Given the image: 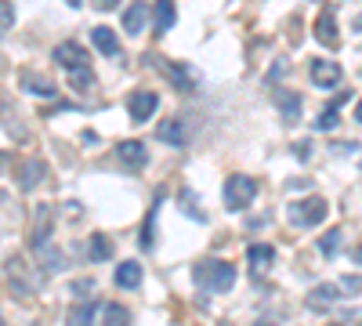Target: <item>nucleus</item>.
<instances>
[{
    "instance_id": "obj_1",
    "label": "nucleus",
    "mask_w": 362,
    "mask_h": 326,
    "mask_svg": "<svg viewBox=\"0 0 362 326\" xmlns=\"http://www.w3.org/2000/svg\"><path fill=\"white\" fill-rule=\"evenodd\" d=\"M192 279L206 293H228L235 286V264L232 261H218V257H203V261H196Z\"/></svg>"
},
{
    "instance_id": "obj_2",
    "label": "nucleus",
    "mask_w": 362,
    "mask_h": 326,
    "mask_svg": "<svg viewBox=\"0 0 362 326\" xmlns=\"http://www.w3.org/2000/svg\"><path fill=\"white\" fill-rule=\"evenodd\" d=\"M326 214H329V206H326L322 196H308V199L290 203V221H293V228H315V225L326 221Z\"/></svg>"
},
{
    "instance_id": "obj_3",
    "label": "nucleus",
    "mask_w": 362,
    "mask_h": 326,
    "mask_svg": "<svg viewBox=\"0 0 362 326\" xmlns=\"http://www.w3.org/2000/svg\"><path fill=\"white\" fill-rule=\"evenodd\" d=\"M254 196H257V182L247 174H232L225 182V206L228 211H247L254 203Z\"/></svg>"
},
{
    "instance_id": "obj_4",
    "label": "nucleus",
    "mask_w": 362,
    "mask_h": 326,
    "mask_svg": "<svg viewBox=\"0 0 362 326\" xmlns=\"http://www.w3.org/2000/svg\"><path fill=\"white\" fill-rule=\"evenodd\" d=\"M167 76H170V83L174 87H181V91H199V73L192 69V66H185V62H156Z\"/></svg>"
},
{
    "instance_id": "obj_5",
    "label": "nucleus",
    "mask_w": 362,
    "mask_h": 326,
    "mask_svg": "<svg viewBox=\"0 0 362 326\" xmlns=\"http://www.w3.org/2000/svg\"><path fill=\"white\" fill-rule=\"evenodd\" d=\"M308 73H312V83H315V87H322V91L337 87V83H341V76H344V69H341L337 62H326V58H312Z\"/></svg>"
},
{
    "instance_id": "obj_6",
    "label": "nucleus",
    "mask_w": 362,
    "mask_h": 326,
    "mask_svg": "<svg viewBox=\"0 0 362 326\" xmlns=\"http://www.w3.org/2000/svg\"><path fill=\"white\" fill-rule=\"evenodd\" d=\"M156 109H160V98H156L153 91H134V95L127 98V112H131L134 124H145Z\"/></svg>"
},
{
    "instance_id": "obj_7",
    "label": "nucleus",
    "mask_w": 362,
    "mask_h": 326,
    "mask_svg": "<svg viewBox=\"0 0 362 326\" xmlns=\"http://www.w3.org/2000/svg\"><path fill=\"white\" fill-rule=\"evenodd\" d=\"M315 40H319L322 47H337V44H341L337 18H334V11H329V8H322L319 18H315Z\"/></svg>"
},
{
    "instance_id": "obj_8",
    "label": "nucleus",
    "mask_w": 362,
    "mask_h": 326,
    "mask_svg": "<svg viewBox=\"0 0 362 326\" xmlns=\"http://www.w3.org/2000/svg\"><path fill=\"white\" fill-rule=\"evenodd\" d=\"M156 141H167V145H185L189 141V127H185V120H177V116H167V120H160V127H156Z\"/></svg>"
},
{
    "instance_id": "obj_9",
    "label": "nucleus",
    "mask_w": 362,
    "mask_h": 326,
    "mask_svg": "<svg viewBox=\"0 0 362 326\" xmlns=\"http://www.w3.org/2000/svg\"><path fill=\"white\" fill-rule=\"evenodd\" d=\"M247 261H250L254 276H264L272 264H276V247L272 243H254V247H247Z\"/></svg>"
},
{
    "instance_id": "obj_10",
    "label": "nucleus",
    "mask_w": 362,
    "mask_h": 326,
    "mask_svg": "<svg viewBox=\"0 0 362 326\" xmlns=\"http://www.w3.org/2000/svg\"><path fill=\"white\" fill-rule=\"evenodd\" d=\"M54 62L66 66V69H83L87 66V51L80 44H73V40H62L54 47Z\"/></svg>"
},
{
    "instance_id": "obj_11",
    "label": "nucleus",
    "mask_w": 362,
    "mask_h": 326,
    "mask_svg": "<svg viewBox=\"0 0 362 326\" xmlns=\"http://www.w3.org/2000/svg\"><path fill=\"white\" fill-rule=\"evenodd\" d=\"M8 276H11V283L18 286L22 298H29V293L37 290V279L29 276V269H25V257H11V261H8Z\"/></svg>"
},
{
    "instance_id": "obj_12",
    "label": "nucleus",
    "mask_w": 362,
    "mask_h": 326,
    "mask_svg": "<svg viewBox=\"0 0 362 326\" xmlns=\"http://www.w3.org/2000/svg\"><path fill=\"white\" fill-rule=\"evenodd\" d=\"M276 105H279V112H283V120L286 124H297L300 120V95L297 91H286V87H276Z\"/></svg>"
},
{
    "instance_id": "obj_13",
    "label": "nucleus",
    "mask_w": 362,
    "mask_h": 326,
    "mask_svg": "<svg viewBox=\"0 0 362 326\" xmlns=\"http://www.w3.org/2000/svg\"><path fill=\"white\" fill-rule=\"evenodd\" d=\"M116 156L124 160V163H127L131 170H141V167L148 163V153H145V145H141V141H134V138H131V141H119V145H116Z\"/></svg>"
},
{
    "instance_id": "obj_14",
    "label": "nucleus",
    "mask_w": 362,
    "mask_h": 326,
    "mask_svg": "<svg viewBox=\"0 0 362 326\" xmlns=\"http://www.w3.org/2000/svg\"><path fill=\"white\" fill-rule=\"evenodd\" d=\"M145 25H148V4L134 0V4L124 11V33H127V37H138Z\"/></svg>"
},
{
    "instance_id": "obj_15",
    "label": "nucleus",
    "mask_w": 362,
    "mask_h": 326,
    "mask_svg": "<svg viewBox=\"0 0 362 326\" xmlns=\"http://www.w3.org/2000/svg\"><path fill=\"white\" fill-rule=\"evenodd\" d=\"M116 286H119V290H138V286H141V264H138V261L116 264Z\"/></svg>"
},
{
    "instance_id": "obj_16",
    "label": "nucleus",
    "mask_w": 362,
    "mask_h": 326,
    "mask_svg": "<svg viewBox=\"0 0 362 326\" xmlns=\"http://www.w3.org/2000/svg\"><path fill=\"white\" fill-rule=\"evenodd\" d=\"M98 301H83V305H73L69 308V319L66 326H95V315H98Z\"/></svg>"
},
{
    "instance_id": "obj_17",
    "label": "nucleus",
    "mask_w": 362,
    "mask_h": 326,
    "mask_svg": "<svg viewBox=\"0 0 362 326\" xmlns=\"http://www.w3.org/2000/svg\"><path fill=\"white\" fill-rule=\"evenodd\" d=\"M22 87H25L29 95H40V98H54V95H58V87H54L47 76H33V73L22 76Z\"/></svg>"
},
{
    "instance_id": "obj_18",
    "label": "nucleus",
    "mask_w": 362,
    "mask_h": 326,
    "mask_svg": "<svg viewBox=\"0 0 362 326\" xmlns=\"http://www.w3.org/2000/svg\"><path fill=\"white\" fill-rule=\"evenodd\" d=\"M153 18H156V33H167V29L174 25V18H177V8H174V0H156V8H153Z\"/></svg>"
},
{
    "instance_id": "obj_19",
    "label": "nucleus",
    "mask_w": 362,
    "mask_h": 326,
    "mask_svg": "<svg viewBox=\"0 0 362 326\" xmlns=\"http://www.w3.org/2000/svg\"><path fill=\"white\" fill-rule=\"evenodd\" d=\"M90 40H95V47L102 51V54H119V40H116V33H112V29L109 25H98L95 29V33H90Z\"/></svg>"
},
{
    "instance_id": "obj_20",
    "label": "nucleus",
    "mask_w": 362,
    "mask_h": 326,
    "mask_svg": "<svg viewBox=\"0 0 362 326\" xmlns=\"http://www.w3.org/2000/svg\"><path fill=\"white\" fill-rule=\"evenodd\" d=\"M334 301H341V290H337L334 283H322V286H315V290L308 293V305H312V308H326V305H334Z\"/></svg>"
},
{
    "instance_id": "obj_21",
    "label": "nucleus",
    "mask_w": 362,
    "mask_h": 326,
    "mask_svg": "<svg viewBox=\"0 0 362 326\" xmlns=\"http://www.w3.org/2000/svg\"><path fill=\"white\" fill-rule=\"evenodd\" d=\"M87 254H90V261H109L112 257V240H109V235H102V232H95L87 240Z\"/></svg>"
},
{
    "instance_id": "obj_22",
    "label": "nucleus",
    "mask_w": 362,
    "mask_h": 326,
    "mask_svg": "<svg viewBox=\"0 0 362 326\" xmlns=\"http://www.w3.org/2000/svg\"><path fill=\"white\" fill-rule=\"evenodd\" d=\"M344 102H348V91H341V95H337L334 102H329V105L322 109V116L315 120V127H319V131H329V127H337V109H341Z\"/></svg>"
},
{
    "instance_id": "obj_23",
    "label": "nucleus",
    "mask_w": 362,
    "mask_h": 326,
    "mask_svg": "<svg viewBox=\"0 0 362 326\" xmlns=\"http://www.w3.org/2000/svg\"><path fill=\"white\" fill-rule=\"evenodd\" d=\"M51 240V211L47 206H40L37 211V232H33V247L37 250H44V243Z\"/></svg>"
},
{
    "instance_id": "obj_24",
    "label": "nucleus",
    "mask_w": 362,
    "mask_h": 326,
    "mask_svg": "<svg viewBox=\"0 0 362 326\" xmlns=\"http://www.w3.org/2000/svg\"><path fill=\"white\" fill-rule=\"evenodd\" d=\"M44 170H47V167H44L40 160H29V163L22 167V174H18V185H22V189H33L40 177H44Z\"/></svg>"
},
{
    "instance_id": "obj_25",
    "label": "nucleus",
    "mask_w": 362,
    "mask_h": 326,
    "mask_svg": "<svg viewBox=\"0 0 362 326\" xmlns=\"http://www.w3.org/2000/svg\"><path fill=\"white\" fill-rule=\"evenodd\" d=\"M341 243H344V232L341 228H329V232H322V240H319V254L322 257H334L341 250Z\"/></svg>"
},
{
    "instance_id": "obj_26",
    "label": "nucleus",
    "mask_w": 362,
    "mask_h": 326,
    "mask_svg": "<svg viewBox=\"0 0 362 326\" xmlns=\"http://www.w3.org/2000/svg\"><path fill=\"white\" fill-rule=\"evenodd\" d=\"M69 87L73 91H90L95 87V73H90V66H83V69H69Z\"/></svg>"
},
{
    "instance_id": "obj_27",
    "label": "nucleus",
    "mask_w": 362,
    "mask_h": 326,
    "mask_svg": "<svg viewBox=\"0 0 362 326\" xmlns=\"http://www.w3.org/2000/svg\"><path fill=\"white\" fill-rule=\"evenodd\" d=\"M102 326H131V312H127L124 305H105Z\"/></svg>"
},
{
    "instance_id": "obj_28",
    "label": "nucleus",
    "mask_w": 362,
    "mask_h": 326,
    "mask_svg": "<svg viewBox=\"0 0 362 326\" xmlns=\"http://www.w3.org/2000/svg\"><path fill=\"white\" fill-rule=\"evenodd\" d=\"M177 203H181V211H185V214H192L196 221H206V214H203L199 206H196V192H189V189H181V192H177Z\"/></svg>"
},
{
    "instance_id": "obj_29",
    "label": "nucleus",
    "mask_w": 362,
    "mask_h": 326,
    "mask_svg": "<svg viewBox=\"0 0 362 326\" xmlns=\"http://www.w3.org/2000/svg\"><path fill=\"white\" fill-rule=\"evenodd\" d=\"M156 211H160V196H156L153 211H148V218H145V228H141V247H145V250L153 247V225H156Z\"/></svg>"
},
{
    "instance_id": "obj_30",
    "label": "nucleus",
    "mask_w": 362,
    "mask_h": 326,
    "mask_svg": "<svg viewBox=\"0 0 362 326\" xmlns=\"http://www.w3.org/2000/svg\"><path fill=\"white\" fill-rule=\"evenodd\" d=\"M337 290H341V298H355V293H362V279L358 276H341Z\"/></svg>"
},
{
    "instance_id": "obj_31",
    "label": "nucleus",
    "mask_w": 362,
    "mask_h": 326,
    "mask_svg": "<svg viewBox=\"0 0 362 326\" xmlns=\"http://www.w3.org/2000/svg\"><path fill=\"white\" fill-rule=\"evenodd\" d=\"M11 25H15V8L8 4V0H0V37H4Z\"/></svg>"
},
{
    "instance_id": "obj_32",
    "label": "nucleus",
    "mask_w": 362,
    "mask_h": 326,
    "mask_svg": "<svg viewBox=\"0 0 362 326\" xmlns=\"http://www.w3.org/2000/svg\"><path fill=\"white\" fill-rule=\"evenodd\" d=\"M90 293H95V279H76V283H73V298L87 301Z\"/></svg>"
},
{
    "instance_id": "obj_33",
    "label": "nucleus",
    "mask_w": 362,
    "mask_h": 326,
    "mask_svg": "<svg viewBox=\"0 0 362 326\" xmlns=\"http://www.w3.org/2000/svg\"><path fill=\"white\" fill-rule=\"evenodd\" d=\"M90 4H95L98 11H112V8L119 4V0H90Z\"/></svg>"
},
{
    "instance_id": "obj_34",
    "label": "nucleus",
    "mask_w": 362,
    "mask_h": 326,
    "mask_svg": "<svg viewBox=\"0 0 362 326\" xmlns=\"http://www.w3.org/2000/svg\"><path fill=\"white\" fill-rule=\"evenodd\" d=\"M355 264H362V243L355 247Z\"/></svg>"
},
{
    "instance_id": "obj_35",
    "label": "nucleus",
    "mask_w": 362,
    "mask_h": 326,
    "mask_svg": "<svg viewBox=\"0 0 362 326\" xmlns=\"http://www.w3.org/2000/svg\"><path fill=\"white\" fill-rule=\"evenodd\" d=\"M355 120H358V124H362V102H358V105H355Z\"/></svg>"
},
{
    "instance_id": "obj_36",
    "label": "nucleus",
    "mask_w": 362,
    "mask_h": 326,
    "mask_svg": "<svg viewBox=\"0 0 362 326\" xmlns=\"http://www.w3.org/2000/svg\"><path fill=\"white\" fill-rule=\"evenodd\" d=\"M66 4H69V8H80V4H83V0H66Z\"/></svg>"
},
{
    "instance_id": "obj_37",
    "label": "nucleus",
    "mask_w": 362,
    "mask_h": 326,
    "mask_svg": "<svg viewBox=\"0 0 362 326\" xmlns=\"http://www.w3.org/2000/svg\"><path fill=\"white\" fill-rule=\"evenodd\" d=\"M221 326H232V322H228V319H225V322H221Z\"/></svg>"
},
{
    "instance_id": "obj_38",
    "label": "nucleus",
    "mask_w": 362,
    "mask_h": 326,
    "mask_svg": "<svg viewBox=\"0 0 362 326\" xmlns=\"http://www.w3.org/2000/svg\"><path fill=\"white\" fill-rule=\"evenodd\" d=\"M0 326H8V322H4V319H0Z\"/></svg>"
}]
</instances>
